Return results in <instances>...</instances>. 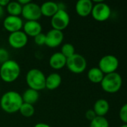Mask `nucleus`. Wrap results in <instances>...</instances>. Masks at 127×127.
Returning a JSON list of instances; mask_svg holds the SVG:
<instances>
[{
  "mask_svg": "<svg viewBox=\"0 0 127 127\" xmlns=\"http://www.w3.org/2000/svg\"><path fill=\"white\" fill-rule=\"evenodd\" d=\"M94 4L91 11L93 18L98 22H104L109 19L112 14V10L109 4L103 1H97Z\"/></svg>",
  "mask_w": 127,
  "mask_h": 127,
  "instance_id": "obj_6",
  "label": "nucleus"
},
{
  "mask_svg": "<svg viewBox=\"0 0 127 127\" xmlns=\"http://www.w3.org/2000/svg\"><path fill=\"white\" fill-rule=\"evenodd\" d=\"M119 67V60L117 57L107 54L103 56L99 61V68L104 74L116 72Z\"/></svg>",
  "mask_w": 127,
  "mask_h": 127,
  "instance_id": "obj_7",
  "label": "nucleus"
},
{
  "mask_svg": "<svg viewBox=\"0 0 127 127\" xmlns=\"http://www.w3.org/2000/svg\"><path fill=\"white\" fill-rule=\"evenodd\" d=\"M8 60H10L8 51L4 48H0V64L1 65Z\"/></svg>",
  "mask_w": 127,
  "mask_h": 127,
  "instance_id": "obj_26",
  "label": "nucleus"
},
{
  "mask_svg": "<svg viewBox=\"0 0 127 127\" xmlns=\"http://www.w3.org/2000/svg\"><path fill=\"white\" fill-rule=\"evenodd\" d=\"M104 74L98 67H94L88 71V80L94 83H100L104 77Z\"/></svg>",
  "mask_w": 127,
  "mask_h": 127,
  "instance_id": "obj_20",
  "label": "nucleus"
},
{
  "mask_svg": "<svg viewBox=\"0 0 127 127\" xmlns=\"http://www.w3.org/2000/svg\"><path fill=\"white\" fill-rule=\"evenodd\" d=\"M7 40L9 45L12 48L15 49H20L26 45L28 42V36L22 31H19L10 33L8 36Z\"/></svg>",
  "mask_w": 127,
  "mask_h": 127,
  "instance_id": "obj_10",
  "label": "nucleus"
},
{
  "mask_svg": "<svg viewBox=\"0 0 127 127\" xmlns=\"http://www.w3.org/2000/svg\"><path fill=\"white\" fill-rule=\"evenodd\" d=\"M100 84L104 92L114 94L118 92L121 89L123 79L120 74L118 72H113L111 74H105Z\"/></svg>",
  "mask_w": 127,
  "mask_h": 127,
  "instance_id": "obj_3",
  "label": "nucleus"
},
{
  "mask_svg": "<svg viewBox=\"0 0 127 127\" xmlns=\"http://www.w3.org/2000/svg\"><path fill=\"white\" fill-rule=\"evenodd\" d=\"M17 1L22 6H24V5H25V4H28V3L31 2L30 0H18Z\"/></svg>",
  "mask_w": 127,
  "mask_h": 127,
  "instance_id": "obj_29",
  "label": "nucleus"
},
{
  "mask_svg": "<svg viewBox=\"0 0 127 127\" xmlns=\"http://www.w3.org/2000/svg\"><path fill=\"white\" fill-rule=\"evenodd\" d=\"M120 127H127V124H123L122 126H121Z\"/></svg>",
  "mask_w": 127,
  "mask_h": 127,
  "instance_id": "obj_33",
  "label": "nucleus"
},
{
  "mask_svg": "<svg viewBox=\"0 0 127 127\" xmlns=\"http://www.w3.org/2000/svg\"><path fill=\"white\" fill-rule=\"evenodd\" d=\"M34 107L33 105L31 104H28V103H23L19 110V112H20V114L25 117V118H30L34 114Z\"/></svg>",
  "mask_w": 127,
  "mask_h": 127,
  "instance_id": "obj_22",
  "label": "nucleus"
},
{
  "mask_svg": "<svg viewBox=\"0 0 127 127\" xmlns=\"http://www.w3.org/2000/svg\"><path fill=\"white\" fill-rule=\"evenodd\" d=\"M70 16L67 10H58V12L51 17V25L52 29L62 31L70 24Z\"/></svg>",
  "mask_w": 127,
  "mask_h": 127,
  "instance_id": "obj_8",
  "label": "nucleus"
},
{
  "mask_svg": "<svg viewBox=\"0 0 127 127\" xmlns=\"http://www.w3.org/2000/svg\"><path fill=\"white\" fill-rule=\"evenodd\" d=\"M21 15L27 21H38L42 16L40 7L39 4L31 1L22 6Z\"/></svg>",
  "mask_w": 127,
  "mask_h": 127,
  "instance_id": "obj_9",
  "label": "nucleus"
},
{
  "mask_svg": "<svg viewBox=\"0 0 127 127\" xmlns=\"http://www.w3.org/2000/svg\"><path fill=\"white\" fill-rule=\"evenodd\" d=\"M40 7L41 14L46 17H52L58 10V4L55 1H46Z\"/></svg>",
  "mask_w": 127,
  "mask_h": 127,
  "instance_id": "obj_18",
  "label": "nucleus"
},
{
  "mask_svg": "<svg viewBox=\"0 0 127 127\" xmlns=\"http://www.w3.org/2000/svg\"><path fill=\"white\" fill-rule=\"evenodd\" d=\"M34 127H51L49 124H44V123H38L37 124H35V126Z\"/></svg>",
  "mask_w": 127,
  "mask_h": 127,
  "instance_id": "obj_31",
  "label": "nucleus"
},
{
  "mask_svg": "<svg viewBox=\"0 0 127 127\" xmlns=\"http://www.w3.org/2000/svg\"><path fill=\"white\" fill-rule=\"evenodd\" d=\"M93 6V1L91 0H79L76 4V12L82 17L88 16L91 14Z\"/></svg>",
  "mask_w": 127,
  "mask_h": 127,
  "instance_id": "obj_14",
  "label": "nucleus"
},
{
  "mask_svg": "<svg viewBox=\"0 0 127 127\" xmlns=\"http://www.w3.org/2000/svg\"><path fill=\"white\" fill-rule=\"evenodd\" d=\"M6 7H7V12L10 16H19V15H21L22 13V6L20 5L17 1H9Z\"/></svg>",
  "mask_w": 127,
  "mask_h": 127,
  "instance_id": "obj_21",
  "label": "nucleus"
},
{
  "mask_svg": "<svg viewBox=\"0 0 127 127\" xmlns=\"http://www.w3.org/2000/svg\"><path fill=\"white\" fill-rule=\"evenodd\" d=\"M22 103V95L15 91H8L5 92L0 100V106L1 109L8 114L19 112Z\"/></svg>",
  "mask_w": 127,
  "mask_h": 127,
  "instance_id": "obj_1",
  "label": "nucleus"
},
{
  "mask_svg": "<svg viewBox=\"0 0 127 127\" xmlns=\"http://www.w3.org/2000/svg\"><path fill=\"white\" fill-rule=\"evenodd\" d=\"M22 29L27 36L34 37L41 33L42 26L38 21H26L23 24Z\"/></svg>",
  "mask_w": 127,
  "mask_h": 127,
  "instance_id": "obj_13",
  "label": "nucleus"
},
{
  "mask_svg": "<svg viewBox=\"0 0 127 127\" xmlns=\"http://www.w3.org/2000/svg\"><path fill=\"white\" fill-rule=\"evenodd\" d=\"M61 77L58 73H52L49 76L46 77V89L52 91L58 89L61 83Z\"/></svg>",
  "mask_w": 127,
  "mask_h": 127,
  "instance_id": "obj_17",
  "label": "nucleus"
},
{
  "mask_svg": "<svg viewBox=\"0 0 127 127\" xmlns=\"http://www.w3.org/2000/svg\"><path fill=\"white\" fill-rule=\"evenodd\" d=\"M90 127H109V123L105 117L97 116L91 121Z\"/></svg>",
  "mask_w": 127,
  "mask_h": 127,
  "instance_id": "obj_23",
  "label": "nucleus"
},
{
  "mask_svg": "<svg viewBox=\"0 0 127 127\" xmlns=\"http://www.w3.org/2000/svg\"><path fill=\"white\" fill-rule=\"evenodd\" d=\"M34 42L36 45H45V42H46V34L40 33L38 35H37L36 36H34Z\"/></svg>",
  "mask_w": 127,
  "mask_h": 127,
  "instance_id": "obj_27",
  "label": "nucleus"
},
{
  "mask_svg": "<svg viewBox=\"0 0 127 127\" xmlns=\"http://www.w3.org/2000/svg\"><path fill=\"white\" fill-rule=\"evenodd\" d=\"M25 80L29 89H34L37 92L46 89V76L40 69L32 68L29 70L26 74Z\"/></svg>",
  "mask_w": 127,
  "mask_h": 127,
  "instance_id": "obj_4",
  "label": "nucleus"
},
{
  "mask_svg": "<svg viewBox=\"0 0 127 127\" xmlns=\"http://www.w3.org/2000/svg\"><path fill=\"white\" fill-rule=\"evenodd\" d=\"M61 53L67 59V58L72 57L74 54H76L75 53V48L70 43H65L61 46Z\"/></svg>",
  "mask_w": 127,
  "mask_h": 127,
  "instance_id": "obj_24",
  "label": "nucleus"
},
{
  "mask_svg": "<svg viewBox=\"0 0 127 127\" xmlns=\"http://www.w3.org/2000/svg\"><path fill=\"white\" fill-rule=\"evenodd\" d=\"M110 108L109 103L106 99H99L97 100L94 105L93 110L94 111L97 116L105 117V115L109 112Z\"/></svg>",
  "mask_w": 127,
  "mask_h": 127,
  "instance_id": "obj_16",
  "label": "nucleus"
},
{
  "mask_svg": "<svg viewBox=\"0 0 127 127\" xmlns=\"http://www.w3.org/2000/svg\"><path fill=\"white\" fill-rule=\"evenodd\" d=\"M23 21L19 16H14L8 15L3 20L4 28L10 33L21 31L23 27Z\"/></svg>",
  "mask_w": 127,
  "mask_h": 127,
  "instance_id": "obj_11",
  "label": "nucleus"
},
{
  "mask_svg": "<svg viewBox=\"0 0 127 127\" xmlns=\"http://www.w3.org/2000/svg\"><path fill=\"white\" fill-rule=\"evenodd\" d=\"M49 63L52 68L59 70L66 66L67 58L61 52H55L50 57Z\"/></svg>",
  "mask_w": 127,
  "mask_h": 127,
  "instance_id": "obj_15",
  "label": "nucleus"
},
{
  "mask_svg": "<svg viewBox=\"0 0 127 127\" xmlns=\"http://www.w3.org/2000/svg\"><path fill=\"white\" fill-rule=\"evenodd\" d=\"M9 0H0V6L4 7H6L8 3H9Z\"/></svg>",
  "mask_w": 127,
  "mask_h": 127,
  "instance_id": "obj_30",
  "label": "nucleus"
},
{
  "mask_svg": "<svg viewBox=\"0 0 127 127\" xmlns=\"http://www.w3.org/2000/svg\"><path fill=\"white\" fill-rule=\"evenodd\" d=\"M64 40V33L61 31L52 29L46 34L45 45L49 48H53L59 46Z\"/></svg>",
  "mask_w": 127,
  "mask_h": 127,
  "instance_id": "obj_12",
  "label": "nucleus"
},
{
  "mask_svg": "<svg viewBox=\"0 0 127 127\" xmlns=\"http://www.w3.org/2000/svg\"><path fill=\"white\" fill-rule=\"evenodd\" d=\"M66 66L70 71L74 74H82L87 68L86 59L79 54H74L67 59Z\"/></svg>",
  "mask_w": 127,
  "mask_h": 127,
  "instance_id": "obj_5",
  "label": "nucleus"
},
{
  "mask_svg": "<svg viewBox=\"0 0 127 127\" xmlns=\"http://www.w3.org/2000/svg\"><path fill=\"white\" fill-rule=\"evenodd\" d=\"M22 98L23 103L34 105L35 103L37 102L39 99V92L28 88L23 92L22 95Z\"/></svg>",
  "mask_w": 127,
  "mask_h": 127,
  "instance_id": "obj_19",
  "label": "nucleus"
},
{
  "mask_svg": "<svg viewBox=\"0 0 127 127\" xmlns=\"http://www.w3.org/2000/svg\"><path fill=\"white\" fill-rule=\"evenodd\" d=\"M96 117H97V115L95 114V112L93 109H89L85 112V118L90 121L94 120Z\"/></svg>",
  "mask_w": 127,
  "mask_h": 127,
  "instance_id": "obj_28",
  "label": "nucleus"
},
{
  "mask_svg": "<svg viewBox=\"0 0 127 127\" xmlns=\"http://www.w3.org/2000/svg\"><path fill=\"white\" fill-rule=\"evenodd\" d=\"M119 117L121 121L124 124H127V103H125L121 106L119 112Z\"/></svg>",
  "mask_w": 127,
  "mask_h": 127,
  "instance_id": "obj_25",
  "label": "nucleus"
},
{
  "mask_svg": "<svg viewBox=\"0 0 127 127\" xmlns=\"http://www.w3.org/2000/svg\"><path fill=\"white\" fill-rule=\"evenodd\" d=\"M4 7H1L0 6V19H1L3 16H4Z\"/></svg>",
  "mask_w": 127,
  "mask_h": 127,
  "instance_id": "obj_32",
  "label": "nucleus"
},
{
  "mask_svg": "<svg viewBox=\"0 0 127 127\" xmlns=\"http://www.w3.org/2000/svg\"><path fill=\"white\" fill-rule=\"evenodd\" d=\"M20 66L17 62L8 60L0 66V77L5 83H13L20 74Z\"/></svg>",
  "mask_w": 127,
  "mask_h": 127,
  "instance_id": "obj_2",
  "label": "nucleus"
}]
</instances>
